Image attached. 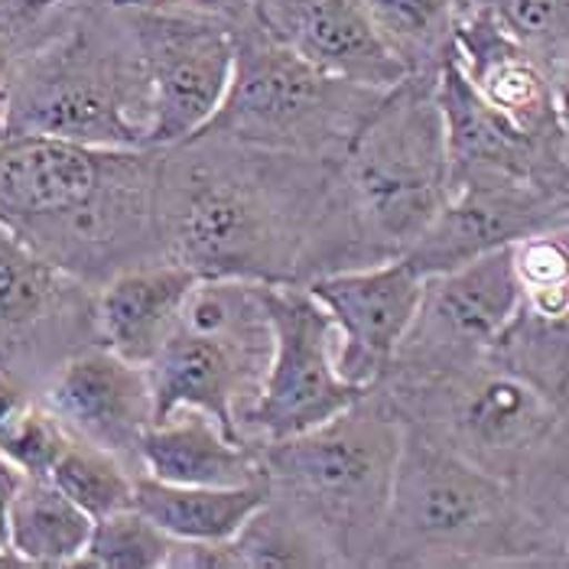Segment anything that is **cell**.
Masks as SVG:
<instances>
[{"mask_svg": "<svg viewBox=\"0 0 569 569\" xmlns=\"http://www.w3.org/2000/svg\"><path fill=\"white\" fill-rule=\"evenodd\" d=\"M332 167L206 131L160 147L163 254L196 277L300 283Z\"/></svg>", "mask_w": 569, "mask_h": 569, "instance_id": "1", "label": "cell"}, {"mask_svg": "<svg viewBox=\"0 0 569 569\" xmlns=\"http://www.w3.org/2000/svg\"><path fill=\"white\" fill-rule=\"evenodd\" d=\"M437 82L403 79L336 160L300 283L407 258L449 202Z\"/></svg>", "mask_w": 569, "mask_h": 569, "instance_id": "2", "label": "cell"}, {"mask_svg": "<svg viewBox=\"0 0 569 569\" xmlns=\"http://www.w3.org/2000/svg\"><path fill=\"white\" fill-rule=\"evenodd\" d=\"M375 567L567 569L569 527L540 515L518 488L403 423Z\"/></svg>", "mask_w": 569, "mask_h": 569, "instance_id": "3", "label": "cell"}, {"mask_svg": "<svg viewBox=\"0 0 569 569\" xmlns=\"http://www.w3.org/2000/svg\"><path fill=\"white\" fill-rule=\"evenodd\" d=\"M375 388L403 423L569 527V407L540 395L488 351L423 375H388Z\"/></svg>", "mask_w": 569, "mask_h": 569, "instance_id": "4", "label": "cell"}, {"mask_svg": "<svg viewBox=\"0 0 569 569\" xmlns=\"http://www.w3.org/2000/svg\"><path fill=\"white\" fill-rule=\"evenodd\" d=\"M7 137H59L86 147H150V98L131 30L114 3L66 0L17 66Z\"/></svg>", "mask_w": 569, "mask_h": 569, "instance_id": "5", "label": "cell"}, {"mask_svg": "<svg viewBox=\"0 0 569 569\" xmlns=\"http://www.w3.org/2000/svg\"><path fill=\"white\" fill-rule=\"evenodd\" d=\"M403 423L368 388L332 420L261 446L267 498L316 533L336 569L375 567Z\"/></svg>", "mask_w": 569, "mask_h": 569, "instance_id": "6", "label": "cell"}, {"mask_svg": "<svg viewBox=\"0 0 569 569\" xmlns=\"http://www.w3.org/2000/svg\"><path fill=\"white\" fill-rule=\"evenodd\" d=\"M270 355L267 283L199 277L170 342L147 368L153 420L176 407H196L219 423L224 437L254 442L251 417L263 395Z\"/></svg>", "mask_w": 569, "mask_h": 569, "instance_id": "7", "label": "cell"}, {"mask_svg": "<svg viewBox=\"0 0 569 569\" xmlns=\"http://www.w3.org/2000/svg\"><path fill=\"white\" fill-rule=\"evenodd\" d=\"M385 94L316 69L248 17L234 23L231 82L202 131L336 163Z\"/></svg>", "mask_w": 569, "mask_h": 569, "instance_id": "8", "label": "cell"}, {"mask_svg": "<svg viewBox=\"0 0 569 569\" xmlns=\"http://www.w3.org/2000/svg\"><path fill=\"white\" fill-rule=\"evenodd\" d=\"M157 176L160 147H128L121 150L111 176L86 202L17 231V238L91 290L104 287L128 267L163 261Z\"/></svg>", "mask_w": 569, "mask_h": 569, "instance_id": "9", "label": "cell"}, {"mask_svg": "<svg viewBox=\"0 0 569 569\" xmlns=\"http://www.w3.org/2000/svg\"><path fill=\"white\" fill-rule=\"evenodd\" d=\"M150 98V147H170L199 133L219 111L234 69V27L219 17L118 7Z\"/></svg>", "mask_w": 569, "mask_h": 569, "instance_id": "10", "label": "cell"}, {"mask_svg": "<svg viewBox=\"0 0 569 569\" xmlns=\"http://www.w3.org/2000/svg\"><path fill=\"white\" fill-rule=\"evenodd\" d=\"M88 346H101L94 290L0 221V368L40 395L46 378Z\"/></svg>", "mask_w": 569, "mask_h": 569, "instance_id": "11", "label": "cell"}, {"mask_svg": "<svg viewBox=\"0 0 569 569\" xmlns=\"http://www.w3.org/2000/svg\"><path fill=\"white\" fill-rule=\"evenodd\" d=\"M273 355L251 417V439L263 446L332 420L365 388L336 371V322L303 283H267Z\"/></svg>", "mask_w": 569, "mask_h": 569, "instance_id": "12", "label": "cell"}, {"mask_svg": "<svg viewBox=\"0 0 569 569\" xmlns=\"http://www.w3.org/2000/svg\"><path fill=\"white\" fill-rule=\"evenodd\" d=\"M518 303L521 287L511 270V248L423 277L420 303L388 375H423L479 358L491 349Z\"/></svg>", "mask_w": 569, "mask_h": 569, "instance_id": "13", "label": "cell"}, {"mask_svg": "<svg viewBox=\"0 0 569 569\" xmlns=\"http://www.w3.org/2000/svg\"><path fill=\"white\" fill-rule=\"evenodd\" d=\"M452 192L472 182H533L569 192V147H547L515 128L469 86L456 56L437 79Z\"/></svg>", "mask_w": 569, "mask_h": 569, "instance_id": "14", "label": "cell"}, {"mask_svg": "<svg viewBox=\"0 0 569 569\" xmlns=\"http://www.w3.org/2000/svg\"><path fill=\"white\" fill-rule=\"evenodd\" d=\"M557 228H569V192L533 182H472L449 196L403 261L417 277H430Z\"/></svg>", "mask_w": 569, "mask_h": 569, "instance_id": "15", "label": "cell"}, {"mask_svg": "<svg viewBox=\"0 0 569 569\" xmlns=\"http://www.w3.org/2000/svg\"><path fill=\"white\" fill-rule=\"evenodd\" d=\"M40 400L69 437L108 449L133 476H143L140 437L153 423L147 368L124 361L108 346H88L46 378Z\"/></svg>", "mask_w": 569, "mask_h": 569, "instance_id": "16", "label": "cell"}, {"mask_svg": "<svg viewBox=\"0 0 569 569\" xmlns=\"http://www.w3.org/2000/svg\"><path fill=\"white\" fill-rule=\"evenodd\" d=\"M336 322V371L355 388H375L417 312L423 277L403 261L339 270L303 283Z\"/></svg>", "mask_w": 569, "mask_h": 569, "instance_id": "17", "label": "cell"}, {"mask_svg": "<svg viewBox=\"0 0 569 569\" xmlns=\"http://www.w3.org/2000/svg\"><path fill=\"white\" fill-rule=\"evenodd\" d=\"M456 62L469 86L515 128L547 147H569L567 91L515 43L491 10H469L456 23Z\"/></svg>", "mask_w": 569, "mask_h": 569, "instance_id": "18", "label": "cell"}, {"mask_svg": "<svg viewBox=\"0 0 569 569\" xmlns=\"http://www.w3.org/2000/svg\"><path fill=\"white\" fill-rule=\"evenodd\" d=\"M251 20L329 76L375 88H395L407 79L358 0H254Z\"/></svg>", "mask_w": 569, "mask_h": 569, "instance_id": "19", "label": "cell"}, {"mask_svg": "<svg viewBox=\"0 0 569 569\" xmlns=\"http://www.w3.org/2000/svg\"><path fill=\"white\" fill-rule=\"evenodd\" d=\"M196 280L199 277L186 263L170 258L114 273L104 287L94 290L101 346L131 365L150 368L176 332Z\"/></svg>", "mask_w": 569, "mask_h": 569, "instance_id": "20", "label": "cell"}, {"mask_svg": "<svg viewBox=\"0 0 569 569\" xmlns=\"http://www.w3.org/2000/svg\"><path fill=\"white\" fill-rule=\"evenodd\" d=\"M140 466L147 476L170 485L234 488L263 482L261 446L224 437L219 423L196 407H176L143 430Z\"/></svg>", "mask_w": 569, "mask_h": 569, "instance_id": "21", "label": "cell"}, {"mask_svg": "<svg viewBox=\"0 0 569 569\" xmlns=\"http://www.w3.org/2000/svg\"><path fill=\"white\" fill-rule=\"evenodd\" d=\"M267 501V482L209 488L170 485L153 476L133 479V508L173 540H231Z\"/></svg>", "mask_w": 569, "mask_h": 569, "instance_id": "22", "label": "cell"}, {"mask_svg": "<svg viewBox=\"0 0 569 569\" xmlns=\"http://www.w3.org/2000/svg\"><path fill=\"white\" fill-rule=\"evenodd\" d=\"M91 533V518L49 476H23L7 511V540L20 567H76Z\"/></svg>", "mask_w": 569, "mask_h": 569, "instance_id": "23", "label": "cell"}, {"mask_svg": "<svg viewBox=\"0 0 569 569\" xmlns=\"http://www.w3.org/2000/svg\"><path fill=\"white\" fill-rule=\"evenodd\" d=\"M375 37L407 79L437 82L456 56V0H358Z\"/></svg>", "mask_w": 569, "mask_h": 569, "instance_id": "24", "label": "cell"}, {"mask_svg": "<svg viewBox=\"0 0 569 569\" xmlns=\"http://www.w3.org/2000/svg\"><path fill=\"white\" fill-rule=\"evenodd\" d=\"M488 355L518 371L553 403L569 407V316H543L518 303Z\"/></svg>", "mask_w": 569, "mask_h": 569, "instance_id": "25", "label": "cell"}, {"mask_svg": "<svg viewBox=\"0 0 569 569\" xmlns=\"http://www.w3.org/2000/svg\"><path fill=\"white\" fill-rule=\"evenodd\" d=\"M69 433L46 410L40 395L0 368V456L23 476H49Z\"/></svg>", "mask_w": 569, "mask_h": 569, "instance_id": "26", "label": "cell"}, {"mask_svg": "<svg viewBox=\"0 0 569 569\" xmlns=\"http://www.w3.org/2000/svg\"><path fill=\"white\" fill-rule=\"evenodd\" d=\"M231 550L238 569H336L316 533L270 498L238 527Z\"/></svg>", "mask_w": 569, "mask_h": 569, "instance_id": "27", "label": "cell"}, {"mask_svg": "<svg viewBox=\"0 0 569 569\" xmlns=\"http://www.w3.org/2000/svg\"><path fill=\"white\" fill-rule=\"evenodd\" d=\"M49 479L66 498H72L91 521L133 505L137 476L118 456H111L101 446H91L86 439L69 437L56 466L49 469Z\"/></svg>", "mask_w": 569, "mask_h": 569, "instance_id": "28", "label": "cell"}, {"mask_svg": "<svg viewBox=\"0 0 569 569\" xmlns=\"http://www.w3.org/2000/svg\"><path fill=\"white\" fill-rule=\"evenodd\" d=\"M485 10L553 86L569 91V0H491Z\"/></svg>", "mask_w": 569, "mask_h": 569, "instance_id": "29", "label": "cell"}, {"mask_svg": "<svg viewBox=\"0 0 569 569\" xmlns=\"http://www.w3.org/2000/svg\"><path fill=\"white\" fill-rule=\"evenodd\" d=\"M173 537L137 508L91 521L86 550L72 569H163Z\"/></svg>", "mask_w": 569, "mask_h": 569, "instance_id": "30", "label": "cell"}, {"mask_svg": "<svg viewBox=\"0 0 569 569\" xmlns=\"http://www.w3.org/2000/svg\"><path fill=\"white\" fill-rule=\"evenodd\" d=\"M521 303L543 316H569V228L540 231L511 244Z\"/></svg>", "mask_w": 569, "mask_h": 569, "instance_id": "31", "label": "cell"}, {"mask_svg": "<svg viewBox=\"0 0 569 569\" xmlns=\"http://www.w3.org/2000/svg\"><path fill=\"white\" fill-rule=\"evenodd\" d=\"M66 0H0V137L3 133V104L7 88L23 62V56L43 40L56 10Z\"/></svg>", "mask_w": 569, "mask_h": 569, "instance_id": "32", "label": "cell"}, {"mask_svg": "<svg viewBox=\"0 0 569 569\" xmlns=\"http://www.w3.org/2000/svg\"><path fill=\"white\" fill-rule=\"evenodd\" d=\"M114 7H167V10H189V13H206L219 17L224 23H241L251 17L254 0H104Z\"/></svg>", "mask_w": 569, "mask_h": 569, "instance_id": "33", "label": "cell"}, {"mask_svg": "<svg viewBox=\"0 0 569 569\" xmlns=\"http://www.w3.org/2000/svg\"><path fill=\"white\" fill-rule=\"evenodd\" d=\"M20 479H23V472L0 456V567H20V560L10 553V540H7V511H10V498H13Z\"/></svg>", "mask_w": 569, "mask_h": 569, "instance_id": "34", "label": "cell"}, {"mask_svg": "<svg viewBox=\"0 0 569 569\" xmlns=\"http://www.w3.org/2000/svg\"><path fill=\"white\" fill-rule=\"evenodd\" d=\"M488 3H491V0H456V10H459V17H462V13H469V10H482Z\"/></svg>", "mask_w": 569, "mask_h": 569, "instance_id": "35", "label": "cell"}]
</instances>
